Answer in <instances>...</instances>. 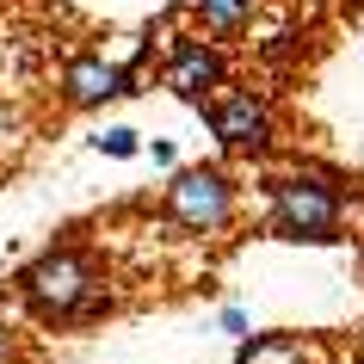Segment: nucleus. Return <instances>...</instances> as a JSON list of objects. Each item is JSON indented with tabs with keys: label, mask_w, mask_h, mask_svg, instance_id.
Masks as SVG:
<instances>
[{
	"label": "nucleus",
	"mask_w": 364,
	"mask_h": 364,
	"mask_svg": "<svg viewBox=\"0 0 364 364\" xmlns=\"http://www.w3.org/2000/svg\"><path fill=\"white\" fill-rule=\"evenodd\" d=\"M19 296H25V309H31L38 321H56V327L93 321V315L112 309L105 278H99V259L87 247H50V253H38V259L19 272Z\"/></svg>",
	"instance_id": "nucleus-1"
},
{
	"label": "nucleus",
	"mask_w": 364,
	"mask_h": 364,
	"mask_svg": "<svg viewBox=\"0 0 364 364\" xmlns=\"http://www.w3.org/2000/svg\"><path fill=\"white\" fill-rule=\"evenodd\" d=\"M340 216H346V198L333 179L321 173H290V179H272V235L278 241H340Z\"/></svg>",
	"instance_id": "nucleus-2"
},
{
	"label": "nucleus",
	"mask_w": 364,
	"mask_h": 364,
	"mask_svg": "<svg viewBox=\"0 0 364 364\" xmlns=\"http://www.w3.org/2000/svg\"><path fill=\"white\" fill-rule=\"evenodd\" d=\"M167 216L192 235H216L235 216V179L223 167H179L167 186Z\"/></svg>",
	"instance_id": "nucleus-3"
},
{
	"label": "nucleus",
	"mask_w": 364,
	"mask_h": 364,
	"mask_svg": "<svg viewBox=\"0 0 364 364\" xmlns=\"http://www.w3.org/2000/svg\"><path fill=\"white\" fill-rule=\"evenodd\" d=\"M204 124L223 149L235 154H266L272 149V99L253 93V87H229L204 105Z\"/></svg>",
	"instance_id": "nucleus-4"
},
{
	"label": "nucleus",
	"mask_w": 364,
	"mask_h": 364,
	"mask_svg": "<svg viewBox=\"0 0 364 364\" xmlns=\"http://www.w3.org/2000/svg\"><path fill=\"white\" fill-rule=\"evenodd\" d=\"M216 87H229V56L204 38H179L167 50V93L192 99V105H210Z\"/></svg>",
	"instance_id": "nucleus-5"
},
{
	"label": "nucleus",
	"mask_w": 364,
	"mask_h": 364,
	"mask_svg": "<svg viewBox=\"0 0 364 364\" xmlns=\"http://www.w3.org/2000/svg\"><path fill=\"white\" fill-rule=\"evenodd\" d=\"M124 93H130V68H117L105 56H75L62 68V99L75 112H99L105 99H124Z\"/></svg>",
	"instance_id": "nucleus-6"
},
{
	"label": "nucleus",
	"mask_w": 364,
	"mask_h": 364,
	"mask_svg": "<svg viewBox=\"0 0 364 364\" xmlns=\"http://www.w3.org/2000/svg\"><path fill=\"white\" fill-rule=\"evenodd\" d=\"M192 13L210 25L216 38H235V31H247V25H253L259 0H192Z\"/></svg>",
	"instance_id": "nucleus-7"
},
{
	"label": "nucleus",
	"mask_w": 364,
	"mask_h": 364,
	"mask_svg": "<svg viewBox=\"0 0 364 364\" xmlns=\"http://www.w3.org/2000/svg\"><path fill=\"white\" fill-rule=\"evenodd\" d=\"M303 352H296V340H284V333H253L247 346H241V364H296Z\"/></svg>",
	"instance_id": "nucleus-8"
},
{
	"label": "nucleus",
	"mask_w": 364,
	"mask_h": 364,
	"mask_svg": "<svg viewBox=\"0 0 364 364\" xmlns=\"http://www.w3.org/2000/svg\"><path fill=\"white\" fill-rule=\"evenodd\" d=\"M93 149H99V154H112V161H130V154H142V142H136L130 124H112V130H99V136H93Z\"/></svg>",
	"instance_id": "nucleus-9"
},
{
	"label": "nucleus",
	"mask_w": 364,
	"mask_h": 364,
	"mask_svg": "<svg viewBox=\"0 0 364 364\" xmlns=\"http://www.w3.org/2000/svg\"><path fill=\"white\" fill-rule=\"evenodd\" d=\"M216 327H223V333H235V340H247V327H253V321H247V309H235V303H229L223 315H216Z\"/></svg>",
	"instance_id": "nucleus-10"
},
{
	"label": "nucleus",
	"mask_w": 364,
	"mask_h": 364,
	"mask_svg": "<svg viewBox=\"0 0 364 364\" xmlns=\"http://www.w3.org/2000/svg\"><path fill=\"white\" fill-rule=\"evenodd\" d=\"M149 154H154V167H173L179 154H173V142H149Z\"/></svg>",
	"instance_id": "nucleus-11"
},
{
	"label": "nucleus",
	"mask_w": 364,
	"mask_h": 364,
	"mask_svg": "<svg viewBox=\"0 0 364 364\" xmlns=\"http://www.w3.org/2000/svg\"><path fill=\"white\" fill-rule=\"evenodd\" d=\"M13 358H19V340H13V333L0 327V364H13Z\"/></svg>",
	"instance_id": "nucleus-12"
},
{
	"label": "nucleus",
	"mask_w": 364,
	"mask_h": 364,
	"mask_svg": "<svg viewBox=\"0 0 364 364\" xmlns=\"http://www.w3.org/2000/svg\"><path fill=\"white\" fill-rule=\"evenodd\" d=\"M13 124H19V117H13V112H0V130H13Z\"/></svg>",
	"instance_id": "nucleus-13"
}]
</instances>
